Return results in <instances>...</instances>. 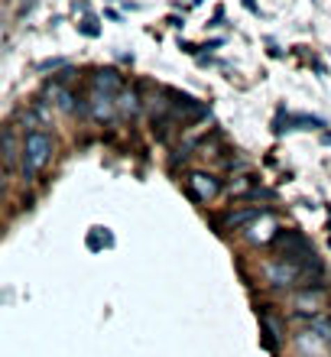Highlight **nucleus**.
<instances>
[{"label": "nucleus", "mask_w": 331, "mask_h": 357, "mask_svg": "<svg viewBox=\"0 0 331 357\" xmlns=\"http://www.w3.org/2000/svg\"><path fill=\"white\" fill-rule=\"evenodd\" d=\"M91 114H95V121H107L114 114V94L91 88Z\"/></svg>", "instance_id": "nucleus-4"}, {"label": "nucleus", "mask_w": 331, "mask_h": 357, "mask_svg": "<svg viewBox=\"0 0 331 357\" xmlns=\"http://www.w3.org/2000/svg\"><path fill=\"white\" fill-rule=\"evenodd\" d=\"M137 101H140V98H137L133 91H123L121 94V111L123 114H137V111H140V104H137Z\"/></svg>", "instance_id": "nucleus-8"}, {"label": "nucleus", "mask_w": 331, "mask_h": 357, "mask_svg": "<svg viewBox=\"0 0 331 357\" xmlns=\"http://www.w3.org/2000/svg\"><path fill=\"white\" fill-rule=\"evenodd\" d=\"M263 211L260 208H244V211H231L227 215V227H244V225H250L254 218H260Z\"/></svg>", "instance_id": "nucleus-6"}, {"label": "nucleus", "mask_w": 331, "mask_h": 357, "mask_svg": "<svg viewBox=\"0 0 331 357\" xmlns=\"http://www.w3.org/2000/svg\"><path fill=\"white\" fill-rule=\"evenodd\" d=\"M52 98H56V104H59V107H62V111H75V104H72V101H75V98H72V94H68V91H62V88H59V85H52Z\"/></svg>", "instance_id": "nucleus-7"}, {"label": "nucleus", "mask_w": 331, "mask_h": 357, "mask_svg": "<svg viewBox=\"0 0 331 357\" xmlns=\"http://www.w3.org/2000/svg\"><path fill=\"white\" fill-rule=\"evenodd\" d=\"M52 153H56V143H52L49 133L43 130L26 133L23 150H20V172H23V178H36V172L52 160Z\"/></svg>", "instance_id": "nucleus-2"}, {"label": "nucleus", "mask_w": 331, "mask_h": 357, "mask_svg": "<svg viewBox=\"0 0 331 357\" xmlns=\"http://www.w3.org/2000/svg\"><path fill=\"white\" fill-rule=\"evenodd\" d=\"M189 192L195 202H211V198L221 192V182L208 172H192L189 176Z\"/></svg>", "instance_id": "nucleus-3"}, {"label": "nucleus", "mask_w": 331, "mask_h": 357, "mask_svg": "<svg viewBox=\"0 0 331 357\" xmlns=\"http://www.w3.org/2000/svg\"><path fill=\"white\" fill-rule=\"evenodd\" d=\"M273 247H276V254H279L283 264H293V266H299V270H305V273H312V270L322 273V264L315 260L312 244H309L299 231H279V234L273 237Z\"/></svg>", "instance_id": "nucleus-1"}, {"label": "nucleus", "mask_w": 331, "mask_h": 357, "mask_svg": "<svg viewBox=\"0 0 331 357\" xmlns=\"http://www.w3.org/2000/svg\"><path fill=\"white\" fill-rule=\"evenodd\" d=\"M91 88H101V91L107 94H117L123 88V78L114 72V68H101V72H95V78H91Z\"/></svg>", "instance_id": "nucleus-5"}]
</instances>
